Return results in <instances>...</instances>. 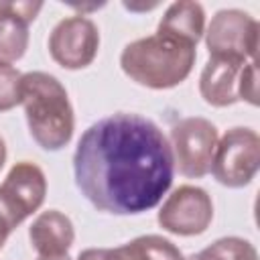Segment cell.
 <instances>
[{
	"instance_id": "obj_1",
	"label": "cell",
	"mask_w": 260,
	"mask_h": 260,
	"mask_svg": "<svg viewBox=\"0 0 260 260\" xmlns=\"http://www.w3.org/2000/svg\"><path fill=\"white\" fill-rule=\"evenodd\" d=\"M73 175L98 211L134 215L158 205L173 183L175 160L167 136L150 118L118 112L81 134Z\"/></svg>"
},
{
	"instance_id": "obj_2",
	"label": "cell",
	"mask_w": 260,
	"mask_h": 260,
	"mask_svg": "<svg viewBox=\"0 0 260 260\" xmlns=\"http://www.w3.org/2000/svg\"><path fill=\"white\" fill-rule=\"evenodd\" d=\"M20 104L32 140L45 150H61L75 128L73 108L61 81L45 71L24 73L20 79Z\"/></svg>"
},
{
	"instance_id": "obj_3",
	"label": "cell",
	"mask_w": 260,
	"mask_h": 260,
	"mask_svg": "<svg viewBox=\"0 0 260 260\" xmlns=\"http://www.w3.org/2000/svg\"><path fill=\"white\" fill-rule=\"evenodd\" d=\"M197 47L160 32L128 43L120 55L122 71L150 89H169L183 83L197 59Z\"/></svg>"
},
{
	"instance_id": "obj_4",
	"label": "cell",
	"mask_w": 260,
	"mask_h": 260,
	"mask_svg": "<svg viewBox=\"0 0 260 260\" xmlns=\"http://www.w3.org/2000/svg\"><path fill=\"white\" fill-rule=\"evenodd\" d=\"M201 98L215 108L232 106L240 100L258 106V67L256 59L211 57L199 77Z\"/></svg>"
},
{
	"instance_id": "obj_5",
	"label": "cell",
	"mask_w": 260,
	"mask_h": 260,
	"mask_svg": "<svg viewBox=\"0 0 260 260\" xmlns=\"http://www.w3.org/2000/svg\"><path fill=\"white\" fill-rule=\"evenodd\" d=\"M260 165V138L252 128H230L215 146L211 173L217 183L238 189L248 185Z\"/></svg>"
},
{
	"instance_id": "obj_6",
	"label": "cell",
	"mask_w": 260,
	"mask_h": 260,
	"mask_svg": "<svg viewBox=\"0 0 260 260\" xmlns=\"http://www.w3.org/2000/svg\"><path fill=\"white\" fill-rule=\"evenodd\" d=\"M217 146V128L199 116L183 118L171 128V150L181 175L199 179L209 173Z\"/></svg>"
},
{
	"instance_id": "obj_7",
	"label": "cell",
	"mask_w": 260,
	"mask_h": 260,
	"mask_svg": "<svg viewBox=\"0 0 260 260\" xmlns=\"http://www.w3.org/2000/svg\"><path fill=\"white\" fill-rule=\"evenodd\" d=\"M258 22L236 8H225L215 12L211 18L205 45L211 57H238L254 61L258 53Z\"/></svg>"
},
{
	"instance_id": "obj_8",
	"label": "cell",
	"mask_w": 260,
	"mask_h": 260,
	"mask_svg": "<svg viewBox=\"0 0 260 260\" xmlns=\"http://www.w3.org/2000/svg\"><path fill=\"white\" fill-rule=\"evenodd\" d=\"M47 195V179L41 167L28 160L16 162L0 185V213L12 228L35 213Z\"/></svg>"
},
{
	"instance_id": "obj_9",
	"label": "cell",
	"mask_w": 260,
	"mask_h": 260,
	"mask_svg": "<svg viewBox=\"0 0 260 260\" xmlns=\"http://www.w3.org/2000/svg\"><path fill=\"white\" fill-rule=\"evenodd\" d=\"M100 49L98 26L83 14L67 16L55 24L49 37V53L65 69L87 67Z\"/></svg>"
},
{
	"instance_id": "obj_10",
	"label": "cell",
	"mask_w": 260,
	"mask_h": 260,
	"mask_svg": "<svg viewBox=\"0 0 260 260\" xmlns=\"http://www.w3.org/2000/svg\"><path fill=\"white\" fill-rule=\"evenodd\" d=\"M156 219L162 230L177 236L203 234L213 219L211 197L201 187L183 185L167 197Z\"/></svg>"
},
{
	"instance_id": "obj_11",
	"label": "cell",
	"mask_w": 260,
	"mask_h": 260,
	"mask_svg": "<svg viewBox=\"0 0 260 260\" xmlns=\"http://www.w3.org/2000/svg\"><path fill=\"white\" fill-rule=\"evenodd\" d=\"M41 8V2H0V63L10 65L24 55L28 24Z\"/></svg>"
},
{
	"instance_id": "obj_12",
	"label": "cell",
	"mask_w": 260,
	"mask_h": 260,
	"mask_svg": "<svg viewBox=\"0 0 260 260\" xmlns=\"http://www.w3.org/2000/svg\"><path fill=\"white\" fill-rule=\"evenodd\" d=\"M77 260H185L181 250L162 236H140L118 248H87Z\"/></svg>"
},
{
	"instance_id": "obj_13",
	"label": "cell",
	"mask_w": 260,
	"mask_h": 260,
	"mask_svg": "<svg viewBox=\"0 0 260 260\" xmlns=\"http://www.w3.org/2000/svg\"><path fill=\"white\" fill-rule=\"evenodd\" d=\"M28 238L32 248L41 256H61L67 254L75 240V230L71 219L59 209L43 211L28 228Z\"/></svg>"
},
{
	"instance_id": "obj_14",
	"label": "cell",
	"mask_w": 260,
	"mask_h": 260,
	"mask_svg": "<svg viewBox=\"0 0 260 260\" xmlns=\"http://www.w3.org/2000/svg\"><path fill=\"white\" fill-rule=\"evenodd\" d=\"M205 30V12L203 6L191 0H181V2H173L165 16L158 22L156 32L191 43L197 47L199 39L203 37Z\"/></svg>"
},
{
	"instance_id": "obj_15",
	"label": "cell",
	"mask_w": 260,
	"mask_h": 260,
	"mask_svg": "<svg viewBox=\"0 0 260 260\" xmlns=\"http://www.w3.org/2000/svg\"><path fill=\"white\" fill-rule=\"evenodd\" d=\"M187 260H258L256 248L244 238H219Z\"/></svg>"
},
{
	"instance_id": "obj_16",
	"label": "cell",
	"mask_w": 260,
	"mask_h": 260,
	"mask_svg": "<svg viewBox=\"0 0 260 260\" xmlns=\"http://www.w3.org/2000/svg\"><path fill=\"white\" fill-rule=\"evenodd\" d=\"M20 71H16L12 65L0 63V112L12 110L20 104Z\"/></svg>"
},
{
	"instance_id": "obj_17",
	"label": "cell",
	"mask_w": 260,
	"mask_h": 260,
	"mask_svg": "<svg viewBox=\"0 0 260 260\" xmlns=\"http://www.w3.org/2000/svg\"><path fill=\"white\" fill-rule=\"evenodd\" d=\"M4 160H6V144H4V140H2V136H0V169H2Z\"/></svg>"
},
{
	"instance_id": "obj_18",
	"label": "cell",
	"mask_w": 260,
	"mask_h": 260,
	"mask_svg": "<svg viewBox=\"0 0 260 260\" xmlns=\"http://www.w3.org/2000/svg\"><path fill=\"white\" fill-rule=\"evenodd\" d=\"M37 260H71L67 254H61V256H39Z\"/></svg>"
}]
</instances>
